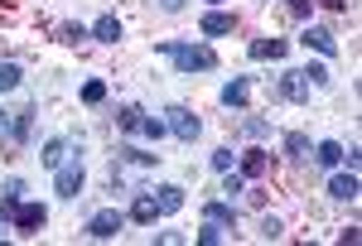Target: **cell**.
<instances>
[{
    "label": "cell",
    "mask_w": 362,
    "mask_h": 246,
    "mask_svg": "<svg viewBox=\"0 0 362 246\" xmlns=\"http://www.w3.org/2000/svg\"><path fill=\"white\" fill-rule=\"evenodd\" d=\"M160 54L174 58L179 73H208V68H218V54L208 44H160Z\"/></svg>",
    "instance_id": "6da1fadb"
},
{
    "label": "cell",
    "mask_w": 362,
    "mask_h": 246,
    "mask_svg": "<svg viewBox=\"0 0 362 246\" xmlns=\"http://www.w3.org/2000/svg\"><path fill=\"white\" fill-rule=\"evenodd\" d=\"M165 126H169V136H179L184 145H194V140L203 136V121H198L189 107H169L165 111Z\"/></svg>",
    "instance_id": "7a4b0ae2"
},
{
    "label": "cell",
    "mask_w": 362,
    "mask_h": 246,
    "mask_svg": "<svg viewBox=\"0 0 362 246\" xmlns=\"http://www.w3.org/2000/svg\"><path fill=\"white\" fill-rule=\"evenodd\" d=\"M121 227H126V218H121V213H116V208H102V213H92V218H87V237H92V242H112L116 232H121Z\"/></svg>",
    "instance_id": "3957f363"
},
{
    "label": "cell",
    "mask_w": 362,
    "mask_h": 246,
    "mask_svg": "<svg viewBox=\"0 0 362 246\" xmlns=\"http://www.w3.org/2000/svg\"><path fill=\"white\" fill-rule=\"evenodd\" d=\"M15 232H25V237H34V232H39V227H44V222H49V213H44V208H39V203H25V198H20V203H15Z\"/></svg>",
    "instance_id": "277c9868"
},
{
    "label": "cell",
    "mask_w": 362,
    "mask_h": 246,
    "mask_svg": "<svg viewBox=\"0 0 362 246\" xmlns=\"http://www.w3.org/2000/svg\"><path fill=\"white\" fill-rule=\"evenodd\" d=\"M87 184V174H83V164H58V174H54V189L58 198H78Z\"/></svg>",
    "instance_id": "5b68a950"
},
{
    "label": "cell",
    "mask_w": 362,
    "mask_h": 246,
    "mask_svg": "<svg viewBox=\"0 0 362 246\" xmlns=\"http://www.w3.org/2000/svg\"><path fill=\"white\" fill-rule=\"evenodd\" d=\"M305 44L314 49V54H324V58H334V54H338L334 29H324V25H309V29H305Z\"/></svg>",
    "instance_id": "8992f818"
},
{
    "label": "cell",
    "mask_w": 362,
    "mask_h": 246,
    "mask_svg": "<svg viewBox=\"0 0 362 246\" xmlns=\"http://www.w3.org/2000/svg\"><path fill=\"white\" fill-rule=\"evenodd\" d=\"M276 97H285V102H309V78L305 73H285L276 87Z\"/></svg>",
    "instance_id": "52a82bcc"
},
{
    "label": "cell",
    "mask_w": 362,
    "mask_h": 246,
    "mask_svg": "<svg viewBox=\"0 0 362 246\" xmlns=\"http://www.w3.org/2000/svg\"><path fill=\"white\" fill-rule=\"evenodd\" d=\"M198 29H203L208 39H218V34H232V29H237V15H227V10H208Z\"/></svg>",
    "instance_id": "ba28073f"
},
{
    "label": "cell",
    "mask_w": 362,
    "mask_h": 246,
    "mask_svg": "<svg viewBox=\"0 0 362 246\" xmlns=\"http://www.w3.org/2000/svg\"><path fill=\"white\" fill-rule=\"evenodd\" d=\"M329 198L353 203V198H358V174H353V169H348V174H334V179H329Z\"/></svg>",
    "instance_id": "9c48e42d"
},
{
    "label": "cell",
    "mask_w": 362,
    "mask_h": 246,
    "mask_svg": "<svg viewBox=\"0 0 362 246\" xmlns=\"http://www.w3.org/2000/svg\"><path fill=\"white\" fill-rule=\"evenodd\" d=\"M155 208H160V213H179V208H184V189H179V184H160V189H155Z\"/></svg>",
    "instance_id": "30bf717a"
},
{
    "label": "cell",
    "mask_w": 362,
    "mask_h": 246,
    "mask_svg": "<svg viewBox=\"0 0 362 246\" xmlns=\"http://www.w3.org/2000/svg\"><path fill=\"white\" fill-rule=\"evenodd\" d=\"M251 102V78H232L223 87V107H247Z\"/></svg>",
    "instance_id": "8fae6325"
},
{
    "label": "cell",
    "mask_w": 362,
    "mask_h": 246,
    "mask_svg": "<svg viewBox=\"0 0 362 246\" xmlns=\"http://www.w3.org/2000/svg\"><path fill=\"white\" fill-rule=\"evenodd\" d=\"M266 169H271V155L266 150H247L242 155V179H261Z\"/></svg>",
    "instance_id": "7c38bea8"
},
{
    "label": "cell",
    "mask_w": 362,
    "mask_h": 246,
    "mask_svg": "<svg viewBox=\"0 0 362 246\" xmlns=\"http://www.w3.org/2000/svg\"><path fill=\"white\" fill-rule=\"evenodd\" d=\"M203 222H218V227H237V208H232V203H208V208H203Z\"/></svg>",
    "instance_id": "4fadbf2b"
},
{
    "label": "cell",
    "mask_w": 362,
    "mask_h": 246,
    "mask_svg": "<svg viewBox=\"0 0 362 246\" xmlns=\"http://www.w3.org/2000/svg\"><path fill=\"white\" fill-rule=\"evenodd\" d=\"M285 49H290L285 39H256V44H251V58H256V63H266V58H285Z\"/></svg>",
    "instance_id": "5bb4252c"
},
{
    "label": "cell",
    "mask_w": 362,
    "mask_h": 246,
    "mask_svg": "<svg viewBox=\"0 0 362 246\" xmlns=\"http://www.w3.org/2000/svg\"><path fill=\"white\" fill-rule=\"evenodd\" d=\"M68 150H73V140H63V136H54V140H49V145H44V155H39V160L49 164V169H58V164L68 160Z\"/></svg>",
    "instance_id": "9a60e30c"
},
{
    "label": "cell",
    "mask_w": 362,
    "mask_h": 246,
    "mask_svg": "<svg viewBox=\"0 0 362 246\" xmlns=\"http://www.w3.org/2000/svg\"><path fill=\"white\" fill-rule=\"evenodd\" d=\"M92 39H102V44H116V39H121V20H116V15H102V20L92 25Z\"/></svg>",
    "instance_id": "2e32d148"
},
{
    "label": "cell",
    "mask_w": 362,
    "mask_h": 246,
    "mask_svg": "<svg viewBox=\"0 0 362 246\" xmlns=\"http://www.w3.org/2000/svg\"><path fill=\"white\" fill-rule=\"evenodd\" d=\"M131 218H136L140 227H150V222L160 218V208H155V198H150V193H140V198H136V208H131Z\"/></svg>",
    "instance_id": "e0dca14e"
},
{
    "label": "cell",
    "mask_w": 362,
    "mask_h": 246,
    "mask_svg": "<svg viewBox=\"0 0 362 246\" xmlns=\"http://www.w3.org/2000/svg\"><path fill=\"white\" fill-rule=\"evenodd\" d=\"M314 160L324 164V169H334V164H343V145H338V140H324V145L314 150Z\"/></svg>",
    "instance_id": "ac0fdd59"
},
{
    "label": "cell",
    "mask_w": 362,
    "mask_h": 246,
    "mask_svg": "<svg viewBox=\"0 0 362 246\" xmlns=\"http://www.w3.org/2000/svg\"><path fill=\"white\" fill-rule=\"evenodd\" d=\"M140 116H145V111H140L136 102H126V107L116 111V126H121V131H140Z\"/></svg>",
    "instance_id": "d6986e66"
},
{
    "label": "cell",
    "mask_w": 362,
    "mask_h": 246,
    "mask_svg": "<svg viewBox=\"0 0 362 246\" xmlns=\"http://www.w3.org/2000/svg\"><path fill=\"white\" fill-rule=\"evenodd\" d=\"M165 131H169V126L160 121V116H140V136H145V140H155V145H160V136H165Z\"/></svg>",
    "instance_id": "ffe728a7"
},
{
    "label": "cell",
    "mask_w": 362,
    "mask_h": 246,
    "mask_svg": "<svg viewBox=\"0 0 362 246\" xmlns=\"http://www.w3.org/2000/svg\"><path fill=\"white\" fill-rule=\"evenodd\" d=\"M285 155L305 160V155H309V136H300V131H290V136H285Z\"/></svg>",
    "instance_id": "44dd1931"
},
{
    "label": "cell",
    "mask_w": 362,
    "mask_h": 246,
    "mask_svg": "<svg viewBox=\"0 0 362 246\" xmlns=\"http://www.w3.org/2000/svg\"><path fill=\"white\" fill-rule=\"evenodd\" d=\"M20 198H25V179H5V189H0V203H10V208H15Z\"/></svg>",
    "instance_id": "7402d4cb"
},
{
    "label": "cell",
    "mask_w": 362,
    "mask_h": 246,
    "mask_svg": "<svg viewBox=\"0 0 362 246\" xmlns=\"http://www.w3.org/2000/svg\"><path fill=\"white\" fill-rule=\"evenodd\" d=\"M29 126H34V111H20V116H15V131H10L15 145H25V140H29Z\"/></svg>",
    "instance_id": "603a6c76"
},
{
    "label": "cell",
    "mask_w": 362,
    "mask_h": 246,
    "mask_svg": "<svg viewBox=\"0 0 362 246\" xmlns=\"http://www.w3.org/2000/svg\"><path fill=\"white\" fill-rule=\"evenodd\" d=\"M121 160H126V164H140V169H145V164H160V155H145V150H136V145H126V150H121Z\"/></svg>",
    "instance_id": "cb8c5ba5"
},
{
    "label": "cell",
    "mask_w": 362,
    "mask_h": 246,
    "mask_svg": "<svg viewBox=\"0 0 362 246\" xmlns=\"http://www.w3.org/2000/svg\"><path fill=\"white\" fill-rule=\"evenodd\" d=\"M83 102H87V107H102V102H107V82H87Z\"/></svg>",
    "instance_id": "d4e9b609"
},
{
    "label": "cell",
    "mask_w": 362,
    "mask_h": 246,
    "mask_svg": "<svg viewBox=\"0 0 362 246\" xmlns=\"http://www.w3.org/2000/svg\"><path fill=\"white\" fill-rule=\"evenodd\" d=\"M223 237H227V232L218 227V222H203V227H198V242H203V246H218Z\"/></svg>",
    "instance_id": "484cf974"
},
{
    "label": "cell",
    "mask_w": 362,
    "mask_h": 246,
    "mask_svg": "<svg viewBox=\"0 0 362 246\" xmlns=\"http://www.w3.org/2000/svg\"><path fill=\"white\" fill-rule=\"evenodd\" d=\"M20 87V68L15 63H0V92H15Z\"/></svg>",
    "instance_id": "4316f807"
},
{
    "label": "cell",
    "mask_w": 362,
    "mask_h": 246,
    "mask_svg": "<svg viewBox=\"0 0 362 246\" xmlns=\"http://www.w3.org/2000/svg\"><path fill=\"white\" fill-rule=\"evenodd\" d=\"M300 73L309 78V87H324V82H329V68H324V63H309V68H300Z\"/></svg>",
    "instance_id": "83f0119b"
},
{
    "label": "cell",
    "mask_w": 362,
    "mask_h": 246,
    "mask_svg": "<svg viewBox=\"0 0 362 246\" xmlns=\"http://www.w3.org/2000/svg\"><path fill=\"white\" fill-rule=\"evenodd\" d=\"M261 237H266V242H280V237H285L280 218H261Z\"/></svg>",
    "instance_id": "f1b7e54d"
},
{
    "label": "cell",
    "mask_w": 362,
    "mask_h": 246,
    "mask_svg": "<svg viewBox=\"0 0 362 246\" xmlns=\"http://www.w3.org/2000/svg\"><path fill=\"white\" fill-rule=\"evenodd\" d=\"M242 131H247L251 140H266V136H271V126H266L261 116H251V121H247V126H242Z\"/></svg>",
    "instance_id": "f546056e"
},
{
    "label": "cell",
    "mask_w": 362,
    "mask_h": 246,
    "mask_svg": "<svg viewBox=\"0 0 362 246\" xmlns=\"http://www.w3.org/2000/svg\"><path fill=\"white\" fill-rule=\"evenodd\" d=\"M58 39L63 44H78V39H87V29L83 25H58Z\"/></svg>",
    "instance_id": "4dcf8cb0"
},
{
    "label": "cell",
    "mask_w": 362,
    "mask_h": 246,
    "mask_svg": "<svg viewBox=\"0 0 362 246\" xmlns=\"http://www.w3.org/2000/svg\"><path fill=\"white\" fill-rule=\"evenodd\" d=\"M242 184H247L242 174H232V169H223V193H227V198H232V193H242Z\"/></svg>",
    "instance_id": "1f68e13d"
},
{
    "label": "cell",
    "mask_w": 362,
    "mask_h": 246,
    "mask_svg": "<svg viewBox=\"0 0 362 246\" xmlns=\"http://www.w3.org/2000/svg\"><path fill=\"white\" fill-rule=\"evenodd\" d=\"M155 242H165V246H179V242H189L184 232H155Z\"/></svg>",
    "instance_id": "d6a6232c"
},
{
    "label": "cell",
    "mask_w": 362,
    "mask_h": 246,
    "mask_svg": "<svg viewBox=\"0 0 362 246\" xmlns=\"http://www.w3.org/2000/svg\"><path fill=\"white\" fill-rule=\"evenodd\" d=\"M232 160H237L232 150H218V155H213V169H232Z\"/></svg>",
    "instance_id": "836d02e7"
},
{
    "label": "cell",
    "mask_w": 362,
    "mask_h": 246,
    "mask_svg": "<svg viewBox=\"0 0 362 246\" xmlns=\"http://www.w3.org/2000/svg\"><path fill=\"white\" fill-rule=\"evenodd\" d=\"M285 5H290V15H300V20H305V15H309V5H314V0H285Z\"/></svg>",
    "instance_id": "e575fe53"
},
{
    "label": "cell",
    "mask_w": 362,
    "mask_h": 246,
    "mask_svg": "<svg viewBox=\"0 0 362 246\" xmlns=\"http://www.w3.org/2000/svg\"><path fill=\"white\" fill-rule=\"evenodd\" d=\"M343 160H348V169H353V174H358V164H362V150H358V145H353V150H343Z\"/></svg>",
    "instance_id": "d590c367"
},
{
    "label": "cell",
    "mask_w": 362,
    "mask_h": 246,
    "mask_svg": "<svg viewBox=\"0 0 362 246\" xmlns=\"http://www.w3.org/2000/svg\"><path fill=\"white\" fill-rule=\"evenodd\" d=\"M10 131H15V121H10V111H0V140L10 136Z\"/></svg>",
    "instance_id": "8d00e7d4"
},
{
    "label": "cell",
    "mask_w": 362,
    "mask_h": 246,
    "mask_svg": "<svg viewBox=\"0 0 362 246\" xmlns=\"http://www.w3.org/2000/svg\"><path fill=\"white\" fill-rule=\"evenodd\" d=\"M160 10H165V15H179V10H184V0H160Z\"/></svg>",
    "instance_id": "74e56055"
},
{
    "label": "cell",
    "mask_w": 362,
    "mask_h": 246,
    "mask_svg": "<svg viewBox=\"0 0 362 246\" xmlns=\"http://www.w3.org/2000/svg\"><path fill=\"white\" fill-rule=\"evenodd\" d=\"M324 5H329V10H348V0H324Z\"/></svg>",
    "instance_id": "f35d334b"
},
{
    "label": "cell",
    "mask_w": 362,
    "mask_h": 246,
    "mask_svg": "<svg viewBox=\"0 0 362 246\" xmlns=\"http://www.w3.org/2000/svg\"><path fill=\"white\" fill-rule=\"evenodd\" d=\"M213 5H223V0H213Z\"/></svg>",
    "instance_id": "ab89813d"
}]
</instances>
